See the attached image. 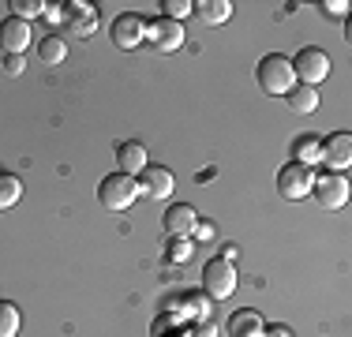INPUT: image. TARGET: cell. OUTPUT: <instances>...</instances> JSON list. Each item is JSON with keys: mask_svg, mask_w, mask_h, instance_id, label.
Returning <instances> with one entry per match:
<instances>
[{"mask_svg": "<svg viewBox=\"0 0 352 337\" xmlns=\"http://www.w3.org/2000/svg\"><path fill=\"white\" fill-rule=\"evenodd\" d=\"M255 79H258V90L270 98H285L292 87H296V75H292V61L281 53H270L263 56L255 67Z\"/></svg>", "mask_w": 352, "mask_h": 337, "instance_id": "cell-1", "label": "cell"}, {"mask_svg": "<svg viewBox=\"0 0 352 337\" xmlns=\"http://www.w3.org/2000/svg\"><path fill=\"white\" fill-rule=\"evenodd\" d=\"M135 195H139V184H135V176H128V173H109L102 180V188H98L102 206L113 210V214L128 210L131 202H135Z\"/></svg>", "mask_w": 352, "mask_h": 337, "instance_id": "cell-2", "label": "cell"}, {"mask_svg": "<svg viewBox=\"0 0 352 337\" xmlns=\"http://www.w3.org/2000/svg\"><path fill=\"white\" fill-rule=\"evenodd\" d=\"M330 53H322V49L315 45H304L296 56H292V75H296L304 87H318V83L330 75Z\"/></svg>", "mask_w": 352, "mask_h": 337, "instance_id": "cell-3", "label": "cell"}, {"mask_svg": "<svg viewBox=\"0 0 352 337\" xmlns=\"http://www.w3.org/2000/svg\"><path fill=\"white\" fill-rule=\"evenodd\" d=\"M311 199L318 202L322 210H341L349 202V180H345V173H318L315 180H311Z\"/></svg>", "mask_w": 352, "mask_h": 337, "instance_id": "cell-4", "label": "cell"}, {"mask_svg": "<svg viewBox=\"0 0 352 337\" xmlns=\"http://www.w3.org/2000/svg\"><path fill=\"white\" fill-rule=\"evenodd\" d=\"M232 289H236V266L225 259H210L203 266V292L210 300H229Z\"/></svg>", "mask_w": 352, "mask_h": 337, "instance_id": "cell-5", "label": "cell"}, {"mask_svg": "<svg viewBox=\"0 0 352 337\" xmlns=\"http://www.w3.org/2000/svg\"><path fill=\"white\" fill-rule=\"evenodd\" d=\"M311 180H315V173H311L307 165L289 162V165L278 173V191H281V199H289V202L307 199V195H311Z\"/></svg>", "mask_w": 352, "mask_h": 337, "instance_id": "cell-6", "label": "cell"}, {"mask_svg": "<svg viewBox=\"0 0 352 337\" xmlns=\"http://www.w3.org/2000/svg\"><path fill=\"white\" fill-rule=\"evenodd\" d=\"M318 162L330 165V173H345L352 165V135L333 131V135H326V139H318Z\"/></svg>", "mask_w": 352, "mask_h": 337, "instance_id": "cell-7", "label": "cell"}, {"mask_svg": "<svg viewBox=\"0 0 352 337\" xmlns=\"http://www.w3.org/2000/svg\"><path fill=\"white\" fill-rule=\"evenodd\" d=\"M64 27V34H72V38H90V34L98 30V12L90 4H79V0H72V4H64L60 19H56Z\"/></svg>", "mask_w": 352, "mask_h": 337, "instance_id": "cell-8", "label": "cell"}, {"mask_svg": "<svg viewBox=\"0 0 352 337\" xmlns=\"http://www.w3.org/2000/svg\"><path fill=\"white\" fill-rule=\"evenodd\" d=\"M146 38H150V49H157V53H176L188 34H184L180 23H173V19H165V15H162V19H154L146 27Z\"/></svg>", "mask_w": 352, "mask_h": 337, "instance_id": "cell-9", "label": "cell"}, {"mask_svg": "<svg viewBox=\"0 0 352 337\" xmlns=\"http://www.w3.org/2000/svg\"><path fill=\"white\" fill-rule=\"evenodd\" d=\"M135 184H139V195H146V199H169L173 188H176L173 173L165 165H146Z\"/></svg>", "mask_w": 352, "mask_h": 337, "instance_id": "cell-10", "label": "cell"}, {"mask_svg": "<svg viewBox=\"0 0 352 337\" xmlns=\"http://www.w3.org/2000/svg\"><path fill=\"white\" fill-rule=\"evenodd\" d=\"M30 23L27 19H15V15H8L4 23H0V53H12V56H23V49L30 45Z\"/></svg>", "mask_w": 352, "mask_h": 337, "instance_id": "cell-11", "label": "cell"}, {"mask_svg": "<svg viewBox=\"0 0 352 337\" xmlns=\"http://www.w3.org/2000/svg\"><path fill=\"white\" fill-rule=\"evenodd\" d=\"M142 38H146V19H142V15L124 12L120 19L113 23V45L116 49H135Z\"/></svg>", "mask_w": 352, "mask_h": 337, "instance_id": "cell-12", "label": "cell"}, {"mask_svg": "<svg viewBox=\"0 0 352 337\" xmlns=\"http://www.w3.org/2000/svg\"><path fill=\"white\" fill-rule=\"evenodd\" d=\"M195 225H199V214H195V206H188V202H176V206L165 210V232L169 236L188 240V232H195Z\"/></svg>", "mask_w": 352, "mask_h": 337, "instance_id": "cell-13", "label": "cell"}, {"mask_svg": "<svg viewBox=\"0 0 352 337\" xmlns=\"http://www.w3.org/2000/svg\"><path fill=\"white\" fill-rule=\"evenodd\" d=\"M116 162H120V173L135 176L150 165V157H146V146H142V142H120V146H116Z\"/></svg>", "mask_w": 352, "mask_h": 337, "instance_id": "cell-14", "label": "cell"}, {"mask_svg": "<svg viewBox=\"0 0 352 337\" xmlns=\"http://www.w3.org/2000/svg\"><path fill=\"white\" fill-rule=\"evenodd\" d=\"M266 323L258 311H236V315L229 318V334L232 337H263Z\"/></svg>", "mask_w": 352, "mask_h": 337, "instance_id": "cell-15", "label": "cell"}, {"mask_svg": "<svg viewBox=\"0 0 352 337\" xmlns=\"http://www.w3.org/2000/svg\"><path fill=\"white\" fill-rule=\"evenodd\" d=\"M195 15L206 23V27H221V23H229L232 4L229 0H203V4H195Z\"/></svg>", "mask_w": 352, "mask_h": 337, "instance_id": "cell-16", "label": "cell"}, {"mask_svg": "<svg viewBox=\"0 0 352 337\" xmlns=\"http://www.w3.org/2000/svg\"><path fill=\"white\" fill-rule=\"evenodd\" d=\"M64 56H68V45H64L60 34H45V38H38V61L41 64H60Z\"/></svg>", "mask_w": 352, "mask_h": 337, "instance_id": "cell-17", "label": "cell"}, {"mask_svg": "<svg viewBox=\"0 0 352 337\" xmlns=\"http://www.w3.org/2000/svg\"><path fill=\"white\" fill-rule=\"evenodd\" d=\"M285 101H289L292 113H315V109H318V90L300 83V87H292L289 94H285Z\"/></svg>", "mask_w": 352, "mask_h": 337, "instance_id": "cell-18", "label": "cell"}, {"mask_svg": "<svg viewBox=\"0 0 352 337\" xmlns=\"http://www.w3.org/2000/svg\"><path fill=\"white\" fill-rule=\"evenodd\" d=\"M292 162H300L307 168L318 162V139H315V135H300V139L292 142Z\"/></svg>", "mask_w": 352, "mask_h": 337, "instance_id": "cell-19", "label": "cell"}, {"mask_svg": "<svg viewBox=\"0 0 352 337\" xmlns=\"http://www.w3.org/2000/svg\"><path fill=\"white\" fill-rule=\"evenodd\" d=\"M23 195V184H19V176H12V173H0V210H8V206H15Z\"/></svg>", "mask_w": 352, "mask_h": 337, "instance_id": "cell-20", "label": "cell"}, {"mask_svg": "<svg viewBox=\"0 0 352 337\" xmlns=\"http://www.w3.org/2000/svg\"><path fill=\"white\" fill-rule=\"evenodd\" d=\"M15 334H19V307L0 300V337H15Z\"/></svg>", "mask_w": 352, "mask_h": 337, "instance_id": "cell-21", "label": "cell"}, {"mask_svg": "<svg viewBox=\"0 0 352 337\" xmlns=\"http://www.w3.org/2000/svg\"><path fill=\"white\" fill-rule=\"evenodd\" d=\"M15 12V19H34V15H41L45 12V0H12V4H8Z\"/></svg>", "mask_w": 352, "mask_h": 337, "instance_id": "cell-22", "label": "cell"}, {"mask_svg": "<svg viewBox=\"0 0 352 337\" xmlns=\"http://www.w3.org/2000/svg\"><path fill=\"white\" fill-rule=\"evenodd\" d=\"M162 12H165V19L180 23L184 15H191V12H195V4H191V0H162Z\"/></svg>", "mask_w": 352, "mask_h": 337, "instance_id": "cell-23", "label": "cell"}, {"mask_svg": "<svg viewBox=\"0 0 352 337\" xmlns=\"http://www.w3.org/2000/svg\"><path fill=\"white\" fill-rule=\"evenodd\" d=\"M165 255H169L173 263H184V259L191 255V243L180 240V236H173V240H169V251H165Z\"/></svg>", "mask_w": 352, "mask_h": 337, "instance_id": "cell-24", "label": "cell"}, {"mask_svg": "<svg viewBox=\"0 0 352 337\" xmlns=\"http://www.w3.org/2000/svg\"><path fill=\"white\" fill-rule=\"evenodd\" d=\"M23 67H27V64H23V56H12V53L4 56V72H8V75H19Z\"/></svg>", "mask_w": 352, "mask_h": 337, "instance_id": "cell-25", "label": "cell"}, {"mask_svg": "<svg viewBox=\"0 0 352 337\" xmlns=\"http://www.w3.org/2000/svg\"><path fill=\"white\" fill-rule=\"evenodd\" d=\"M263 337H292V330H289V326H281V323H274L270 330H263Z\"/></svg>", "mask_w": 352, "mask_h": 337, "instance_id": "cell-26", "label": "cell"}, {"mask_svg": "<svg viewBox=\"0 0 352 337\" xmlns=\"http://www.w3.org/2000/svg\"><path fill=\"white\" fill-rule=\"evenodd\" d=\"M191 337H217V330H214V323H203V326H199V330L191 334Z\"/></svg>", "mask_w": 352, "mask_h": 337, "instance_id": "cell-27", "label": "cell"}, {"mask_svg": "<svg viewBox=\"0 0 352 337\" xmlns=\"http://www.w3.org/2000/svg\"><path fill=\"white\" fill-rule=\"evenodd\" d=\"M345 0H333V4H326V12H333V15H345Z\"/></svg>", "mask_w": 352, "mask_h": 337, "instance_id": "cell-28", "label": "cell"}, {"mask_svg": "<svg viewBox=\"0 0 352 337\" xmlns=\"http://www.w3.org/2000/svg\"><path fill=\"white\" fill-rule=\"evenodd\" d=\"M195 232L203 236V240H210V236H214V229H210V225H195Z\"/></svg>", "mask_w": 352, "mask_h": 337, "instance_id": "cell-29", "label": "cell"}]
</instances>
